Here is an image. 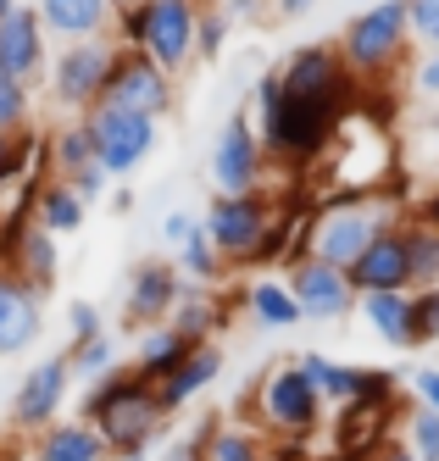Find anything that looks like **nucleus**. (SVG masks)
<instances>
[{
    "instance_id": "1",
    "label": "nucleus",
    "mask_w": 439,
    "mask_h": 461,
    "mask_svg": "<svg viewBox=\"0 0 439 461\" xmlns=\"http://www.w3.org/2000/svg\"><path fill=\"white\" fill-rule=\"evenodd\" d=\"M84 422L100 428V439L112 445V456H133V450H151L161 434H167V422H173V411L161 406V394L151 378H140L133 367H117L89 384L84 389V406H78Z\"/></svg>"
},
{
    "instance_id": "2",
    "label": "nucleus",
    "mask_w": 439,
    "mask_h": 461,
    "mask_svg": "<svg viewBox=\"0 0 439 461\" xmlns=\"http://www.w3.org/2000/svg\"><path fill=\"white\" fill-rule=\"evenodd\" d=\"M389 222H400L395 194H328V201L306 217V250L328 267H356L361 250L373 245Z\"/></svg>"
},
{
    "instance_id": "3",
    "label": "nucleus",
    "mask_w": 439,
    "mask_h": 461,
    "mask_svg": "<svg viewBox=\"0 0 439 461\" xmlns=\"http://www.w3.org/2000/svg\"><path fill=\"white\" fill-rule=\"evenodd\" d=\"M240 422L261 428L267 439H312L328 422V401L300 378L295 361H279V367L256 373V384L240 401Z\"/></svg>"
},
{
    "instance_id": "4",
    "label": "nucleus",
    "mask_w": 439,
    "mask_h": 461,
    "mask_svg": "<svg viewBox=\"0 0 439 461\" xmlns=\"http://www.w3.org/2000/svg\"><path fill=\"white\" fill-rule=\"evenodd\" d=\"M407 45H412V12H407V0H379V6H367V12H356L345 23L340 61H345V73L361 89H373L379 78H389L400 61H407Z\"/></svg>"
},
{
    "instance_id": "5",
    "label": "nucleus",
    "mask_w": 439,
    "mask_h": 461,
    "mask_svg": "<svg viewBox=\"0 0 439 461\" xmlns=\"http://www.w3.org/2000/svg\"><path fill=\"white\" fill-rule=\"evenodd\" d=\"M112 68H117V40H73L50 50V68H45V84H50V106H61L67 117H84L106 101V84H112Z\"/></svg>"
},
{
    "instance_id": "6",
    "label": "nucleus",
    "mask_w": 439,
    "mask_h": 461,
    "mask_svg": "<svg viewBox=\"0 0 439 461\" xmlns=\"http://www.w3.org/2000/svg\"><path fill=\"white\" fill-rule=\"evenodd\" d=\"M284 212V201L273 189H251V194H212L206 212H200V228L217 245V256L228 267H251V250L261 245V234L273 228V217Z\"/></svg>"
},
{
    "instance_id": "7",
    "label": "nucleus",
    "mask_w": 439,
    "mask_h": 461,
    "mask_svg": "<svg viewBox=\"0 0 439 461\" xmlns=\"http://www.w3.org/2000/svg\"><path fill=\"white\" fill-rule=\"evenodd\" d=\"M84 122H89V140H95V161L112 178L140 173L145 161L156 156V145H161V122L156 117L128 112V106H112V101H100L95 112H84Z\"/></svg>"
},
{
    "instance_id": "8",
    "label": "nucleus",
    "mask_w": 439,
    "mask_h": 461,
    "mask_svg": "<svg viewBox=\"0 0 439 461\" xmlns=\"http://www.w3.org/2000/svg\"><path fill=\"white\" fill-rule=\"evenodd\" d=\"M212 184L217 194H251V189H267V145L256 134V122L251 112H233L223 128H217V140H212Z\"/></svg>"
},
{
    "instance_id": "9",
    "label": "nucleus",
    "mask_w": 439,
    "mask_h": 461,
    "mask_svg": "<svg viewBox=\"0 0 439 461\" xmlns=\"http://www.w3.org/2000/svg\"><path fill=\"white\" fill-rule=\"evenodd\" d=\"M67 394H73V361H67V350H50V356H40L33 367L17 378V389H12V428L17 434H40V428H50L56 417H61V406H67Z\"/></svg>"
},
{
    "instance_id": "10",
    "label": "nucleus",
    "mask_w": 439,
    "mask_h": 461,
    "mask_svg": "<svg viewBox=\"0 0 439 461\" xmlns=\"http://www.w3.org/2000/svg\"><path fill=\"white\" fill-rule=\"evenodd\" d=\"M178 289H184V273L173 267V261H161V256L133 261L128 278H123V328L140 334V328L167 322L173 306H178Z\"/></svg>"
},
{
    "instance_id": "11",
    "label": "nucleus",
    "mask_w": 439,
    "mask_h": 461,
    "mask_svg": "<svg viewBox=\"0 0 439 461\" xmlns=\"http://www.w3.org/2000/svg\"><path fill=\"white\" fill-rule=\"evenodd\" d=\"M284 284L295 294V306L306 322H340L356 312V284L345 267H328L317 256H300L295 267H284Z\"/></svg>"
},
{
    "instance_id": "12",
    "label": "nucleus",
    "mask_w": 439,
    "mask_h": 461,
    "mask_svg": "<svg viewBox=\"0 0 439 461\" xmlns=\"http://www.w3.org/2000/svg\"><path fill=\"white\" fill-rule=\"evenodd\" d=\"M195 12L200 0H145V56L167 78H184L195 61Z\"/></svg>"
},
{
    "instance_id": "13",
    "label": "nucleus",
    "mask_w": 439,
    "mask_h": 461,
    "mask_svg": "<svg viewBox=\"0 0 439 461\" xmlns=\"http://www.w3.org/2000/svg\"><path fill=\"white\" fill-rule=\"evenodd\" d=\"M106 101L161 122L167 112H173V78H167L145 50H123L117 45V68H112V84H106Z\"/></svg>"
},
{
    "instance_id": "14",
    "label": "nucleus",
    "mask_w": 439,
    "mask_h": 461,
    "mask_svg": "<svg viewBox=\"0 0 439 461\" xmlns=\"http://www.w3.org/2000/svg\"><path fill=\"white\" fill-rule=\"evenodd\" d=\"M45 68H50V34H45L40 12L17 0V6L0 17V73H12L17 84L33 89L45 78Z\"/></svg>"
},
{
    "instance_id": "15",
    "label": "nucleus",
    "mask_w": 439,
    "mask_h": 461,
    "mask_svg": "<svg viewBox=\"0 0 439 461\" xmlns=\"http://www.w3.org/2000/svg\"><path fill=\"white\" fill-rule=\"evenodd\" d=\"M45 339V294L0 273V361H17Z\"/></svg>"
},
{
    "instance_id": "16",
    "label": "nucleus",
    "mask_w": 439,
    "mask_h": 461,
    "mask_svg": "<svg viewBox=\"0 0 439 461\" xmlns=\"http://www.w3.org/2000/svg\"><path fill=\"white\" fill-rule=\"evenodd\" d=\"M279 84H284V95H295V101L361 89V84L345 73L340 45H300V50H289V56H284V68H279Z\"/></svg>"
},
{
    "instance_id": "17",
    "label": "nucleus",
    "mask_w": 439,
    "mask_h": 461,
    "mask_svg": "<svg viewBox=\"0 0 439 461\" xmlns=\"http://www.w3.org/2000/svg\"><path fill=\"white\" fill-rule=\"evenodd\" d=\"M407 222V217H400ZM389 222L384 234L361 250V261L351 267L356 294H379V289H412V261H407V228Z\"/></svg>"
},
{
    "instance_id": "18",
    "label": "nucleus",
    "mask_w": 439,
    "mask_h": 461,
    "mask_svg": "<svg viewBox=\"0 0 439 461\" xmlns=\"http://www.w3.org/2000/svg\"><path fill=\"white\" fill-rule=\"evenodd\" d=\"M233 306H240V289H228L223 294V284H189L184 278V289H178V306H173V328H184V334L200 345V339H217L223 328H228V317H233Z\"/></svg>"
},
{
    "instance_id": "19",
    "label": "nucleus",
    "mask_w": 439,
    "mask_h": 461,
    "mask_svg": "<svg viewBox=\"0 0 439 461\" xmlns=\"http://www.w3.org/2000/svg\"><path fill=\"white\" fill-rule=\"evenodd\" d=\"M0 273H12V278H23L28 289L50 294V289L61 284V240L50 234V228L28 222L23 234H17V245L6 250V261H0Z\"/></svg>"
},
{
    "instance_id": "20",
    "label": "nucleus",
    "mask_w": 439,
    "mask_h": 461,
    "mask_svg": "<svg viewBox=\"0 0 439 461\" xmlns=\"http://www.w3.org/2000/svg\"><path fill=\"white\" fill-rule=\"evenodd\" d=\"M33 12H40L45 34L73 45V40H106L112 34V17L117 6L112 0H33Z\"/></svg>"
},
{
    "instance_id": "21",
    "label": "nucleus",
    "mask_w": 439,
    "mask_h": 461,
    "mask_svg": "<svg viewBox=\"0 0 439 461\" xmlns=\"http://www.w3.org/2000/svg\"><path fill=\"white\" fill-rule=\"evenodd\" d=\"M217 378H223V345H217V339H200V345L178 361V367L156 384V394H161V406L178 417V411H184L189 401H200V394H206Z\"/></svg>"
},
{
    "instance_id": "22",
    "label": "nucleus",
    "mask_w": 439,
    "mask_h": 461,
    "mask_svg": "<svg viewBox=\"0 0 439 461\" xmlns=\"http://www.w3.org/2000/svg\"><path fill=\"white\" fill-rule=\"evenodd\" d=\"M28 456L40 461H112V445L100 439V428L84 417H56L50 428L28 439Z\"/></svg>"
},
{
    "instance_id": "23",
    "label": "nucleus",
    "mask_w": 439,
    "mask_h": 461,
    "mask_svg": "<svg viewBox=\"0 0 439 461\" xmlns=\"http://www.w3.org/2000/svg\"><path fill=\"white\" fill-rule=\"evenodd\" d=\"M189 350H195V339L184 334V328L156 322V328H140V334H133V361H128V367L140 373V378H151V384H161Z\"/></svg>"
},
{
    "instance_id": "24",
    "label": "nucleus",
    "mask_w": 439,
    "mask_h": 461,
    "mask_svg": "<svg viewBox=\"0 0 439 461\" xmlns=\"http://www.w3.org/2000/svg\"><path fill=\"white\" fill-rule=\"evenodd\" d=\"M356 312L373 334L395 350H412V289H379V294H356Z\"/></svg>"
},
{
    "instance_id": "25",
    "label": "nucleus",
    "mask_w": 439,
    "mask_h": 461,
    "mask_svg": "<svg viewBox=\"0 0 439 461\" xmlns=\"http://www.w3.org/2000/svg\"><path fill=\"white\" fill-rule=\"evenodd\" d=\"M240 306H245V317H251L256 328H267V334H284V328H300V322H306L284 278H251V284L240 289Z\"/></svg>"
},
{
    "instance_id": "26",
    "label": "nucleus",
    "mask_w": 439,
    "mask_h": 461,
    "mask_svg": "<svg viewBox=\"0 0 439 461\" xmlns=\"http://www.w3.org/2000/svg\"><path fill=\"white\" fill-rule=\"evenodd\" d=\"M84 217H89V206L78 201L73 184H67V178H40V194H33V222L50 228L56 240H67V234H78V228H84Z\"/></svg>"
},
{
    "instance_id": "27",
    "label": "nucleus",
    "mask_w": 439,
    "mask_h": 461,
    "mask_svg": "<svg viewBox=\"0 0 439 461\" xmlns=\"http://www.w3.org/2000/svg\"><path fill=\"white\" fill-rule=\"evenodd\" d=\"M95 161V140H89V122L84 117H73V122H61V128H50L45 134V167H50V178H73V173H84Z\"/></svg>"
},
{
    "instance_id": "28",
    "label": "nucleus",
    "mask_w": 439,
    "mask_h": 461,
    "mask_svg": "<svg viewBox=\"0 0 439 461\" xmlns=\"http://www.w3.org/2000/svg\"><path fill=\"white\" fill-rule=\"evenodd\" d=\"M45 167V134L40 128H17V134H0V201L6 189H17L28 173Z\"/></svg>"
},
{
    "instance_id": "29",
    "label": "nucleus",
    "mask_w": 439,
    "mask_h": 461,
    "mask_svg": "<svg viewBox=\"0 0 439 461\" xmlns=\"http://www.w3.org/2000/svg\"><path fill=\"white\" fill-rule=\"evenodd\" d=\"M267 450H273V439L240 417H217L212 439H206V461H267Z\"/></svg>"
},
{
    "instance_id": "30",
    "label": "nucleus",
    "mask_w": 439,
    "mask_h": 461,
    "mask_svg": "<svg viewBox=\"0 0 439 461\" xmlns=\"http://www.w3.org/2000/svg\"><path fill=\"white\" fill-rule=\"evenodd\" d=\"M407 261H412V289H434L439 284V228H428L423 217H407Z\"/></svg>"
},
{
    "instance_id": "31",
    "label": "nucleus",
    "mask_w": 439,
    "mask_h": 461,
    "mask_svg": "<svg viewBox=\"0 0 439 461\" xmlns=\"http://www.w3.org/2000/svg\"><path fill=\"white\" fill-rule=\"evenodd\" d=\"M173 267L189 278V284H223L228 278V261L217 256V245L206 240V228H200V234H189L184 245H178V261Z\"/></svg>"
},
{
    "instance_id": "32",
    "label": "nucleus",
    "mask_w": 439,
    "mask_h": 461,
    "mask_svg": "<svg viewBox=\"0 0 439 461\" xmlns=\"http://www.w3.org/2000/svg\"><path fill=\"white\" fill-rule=\"evenodd\" d=\"M67 361H73V384L89 389L117 367V345H112V334H100V339H84V345H67Z\"/></svg>"
},
{
    "instance_id": "33",
    "label": "nucleus",
    "mask_w": 439,
    "mask_h": 461,
    "mask_svg": "<svg viewBox=\"0 0 439 461\" xmlns=\"http://www.w3.org/2000/svg\"><path fill=\"white\" fill-rule=\"evenodd\" d=\"M228 28H233V17L217 6V0H200V12H195V61H217L223 45H228Z\"/></svg>"
},
{
    "instance_id": "34",
    "label": "nucleus",
    "mask_w": 439,
    "mask_h": 461,
    "mask_svg": "<svg viewBox=\"0 0 439 461\" xmlns=\"http://www.w3.org/2000/svg\"><path fill=\"white\" fill-rule=\"evenodd\" d=\"M17 128H33V89L0 73V134H17Z\"/></svg>"
},
{
    "instance_id": "35",
    "label": "nucleus",
    "mask_w": 439,
    "mask_h": 461,
    "mask_svg": "<svg viewBox=\"0 0 439 461\" xmlns=\"http://www.w3.org/2000/svg\"><path fill=\"white\" fill-rule=\"evenodd\" d=\"M407 445L417 461H439V411H428V406L407 411Z\"/></svg>"
},
{
    "instance_id": "36",
    "label": "nucleus",
    "mask_w": 439,
    "mask_h": 461,
    "mask_svg": "<svg viewBox=\"0 0 439 461\" xmlns=\"http://www.w3.org/2000/svg\"><path fill=\"white\" fill-rule=\"evenodd\" d=\"M417 345H439V284L412 289V350Z\"/></svg>"
},
{
    "instance_id": "37",
    "label": "nucleus",
    "mask_w": 439,
    "mask_h": 461,
    "mask_svg": "<svg viewBox=\"0 0 439 461\" xmlns=\"http://www.w3.org/2000/svg\"><path fill=\"white\" fill-rule=\"evenodd\" d=\"M106 334V317H100L95 301H67V345H84Z\"/></svg>"
},
{
    "instance_id": "38",
    "label": "nucleus",
    "mask_w": 439,
    "mask_h": 461,
    "mask_svg": "<svg viewBox=\"0 0 439 461\" xmlns=\"http://www.w3.org/2000/svg\"><path fill=\"white\" fill-rule=\"evenodd\" d=\"M67 184L78 189V201H84V206H89V201H106V194H112V173L100 167V161H89V167H84V173H73Z\"/></svg>"
},
{
    "instance_id": "39",
    "label": "nucleus",
    "mask_w": 439,
    "mask_h": 461,
    "mask_svg": "<svg viewBox=\"0 0 439 461\" xmlns=\"http://www.w3.org/2000/svg\"><path fill=\"white\" fill-rule=\"evenodd\" d=\"M407 12H412V34L439 50V0H407Z\"/></svg>"
},
{
    "instance_id": "40",
    "label": "nucleus",
    "mask_w": 439,
    "mask_h": 461,
    "mask_svg": "<svg viewBox=\"0 0 439 461\" xmlns=\"http://www.w3.org/2000/svg\"><path fill=\"white\" fill-rule=\"evenodd\" d=\"M412 95H423V101H434V106H439V50H434V56H423L417 68H412Z\"/></svg>"
},
{
    "instance_id": "41",
    "label": "nucleus",
    "mask_w": 439,
    "mask_h": 461,
    "mask_svg": "<svg viewBox=\"0 0 439 461\" xmlns=\"http://www.w3.org/2000/svg\"><path fill=\"white\" fill-rule=\"evenodd\" d=\"M189 234H200V217H195V212H167V217H161V240L173 245V250H178Z\"/></svg>"
},
{
    "instance_id": "42",
    "label": "nucleus",
    "mask_w": 439,
    "mask_h": 461,
    "mask_svg": "<svg viewBox=\"0 0 439 461\" xmlns=\"http://www.w3.org/2000/svg\"><path fill=\"white\" fill-rule=\"evenodd\" d=\"M412 389H417V401H423L428 411H439V367H417V373H412Z\"/></svg>"
},
{
    "instance_id": "43",
    "label": "nucleus",
    "mask_w": 439,
    "mask_h": 461,
    "mask_svg": "<svg viewBox=\"0 0 439 461\" xmlns=\"http://www.w3.org/2000/svg\"><path fill=\"white\" fill-rule=\"evenodd\" d=\"M217 6L228 12V17H256V12H267L273 0H217Z\"/></svg>"
},
{
    "instance_id": "44",
    "label": "nucleus",
    "mask_w": 439,
    "mask_h": 461,
    "mask_svg": "<svg viewBox=\"0 0 439 461\" xmlns=\"http://www.w3.org/2000/svg\"><path fill=\"white\" fill-rule=\"evenodd\" d=\"M367 461H417V456H412V445H389V439H384V445H379L373 456H367Z\"/></svg>"
},
{
    "instance_id": "45",
    "label": "nucleus",
    "mask_w": 439,
    "mask_h": 461,
    "mask_svg": "<svg viewBox=\"0 0 439 461\" xmlns=\"http://www.w3.org/2000/svg\"><path fill=\"white\" fill-rule=\"evenodd\" d=\"M312 6H317V0H273V12H279V17H306Z\"/></svg>"
},
{
    "instance_id": "46",
    "label": "nucleus",
    "mask_w": 439,
    "mask_h": 461,
    "mask_svg": "<svg viewBox=\"0 0 439 461\" xmlns=\"http://www.w3.org/2000/svg\"><path fill=\"white\" fill-rule=\"evenodd\" d=\"M417 217H423V222H428V228H439V189H434V194H428V201H423V206H417Z\"/></svg>"
},
{
    "instance_id": "47",
    "label": "nucleus",
    "mask_w": 439,
    "mask_h": 461,
    "mask_svg": "<svg viewBox=\"0 0 439 461\" xmlns=\"http://www.w3.org/2000/svg\"><path fill=\"white\" fill-rule=\"evenodd\" d=\"M112 212H117V217L133 212V194H128V189H112Z\"/></svg>"
},
{
    "instance_id": "48",
    "label": "nucleus",
    "mask_w": 439,
    "mask_h": 461,
    "mask_svg": "<svg viewBox=\"0 0 439 461\" xmlns=\"http://www.w3.org/2000/svg\"><path fill=\"white\" fill-rule=\"evenodd\" d=\"M117 461H151V450H133V456H117Z\"/></svg>"
},
{
    "instance_id": "49",
    "label": "nucleus",
    "mask_w": 439,
    "mask_h": 461,
    "mask_svg": "<svg viewBox=\"0 0 439 461\" xmlns=\"http://www.w3.org/2000/svg\"><path fill=\"white\" fill-rule=\"evenodd\" d=\"M12 6H17V0H0V17H6V12H12Z\"/></svg>"
},
{
    "instance_id": "50",
    "label": "nucleus",
    "mask_w": 439,
    "mask_h": 461,
    "mask_svg": "<svg viewBox=\"0 0 439 461\" xmlns=\"http://www.w3.org/2000/svg\"><path fill=\"white\" fill-rule=\"evenodd\" d=\"M0 461H17V456H12V450H6V445H0Z\"/></svg>"
},
{
    "instance_id": "51",
    "label": "nucleus",
    "mask_w": 439,
    "mask_h": 461,
    "mask_svg": "<svg viewBox=\"0 0 439 461\" xmlns=\"http://www.w3.org/2000/svg\"><path fill=\"white\" fill-rule=\"evenodd\" d=\"M112 6H140V0H112Z\"/></svg>"
},
{
    "instance_id": "52",
    "label": "nucleus",
    "mask_w": 439,
    "mask_h": 461,
    "mask_svg": "<svg viewBox=\"0 0 439 461\" xmlns=\"http://www.w3.org/2000/svg\"><path fill=\"white\" fill-rule=\"evenodd\" d=\"M17 461H40V456H17Z\"/></svg>"
}]
</instances>
